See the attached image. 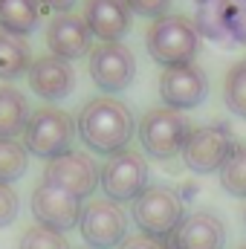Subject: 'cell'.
<instances>
[{"label": "cell", "mask_w": 246, "mask_h": 249, "mask_svg": "<svg viewBox=\"0 0 246 249\" xmlns=\"http://www.w3.org/2000/svg\"><path fill=\"white\" fill-rule=\"evenodd\" d=\"M119 249H174L171 247V241H162V238H151V235H130V238H124L122 247Z\"/></svg>", "instance_id": "27"}, {"label": "cell", "mask_w": 246, "mask_h": 249, "mask_svg": "<svg viewBox=\"0 0 246 249\" xmlns=\"http://www.w3.org/2000/svg\"><path fill=\"white\" fill-rule=\"evenodd\" d=\"M32 110L26 96L18 87L3 84L0 87V139H18V133L26 130Z\"/></svg>", "instance_id": "18"}, {"label": "cell", "mask_w": 246, "mask_h": 249, "mask_svg": "<svg viewBox=\"0 0 246 249\" xmlns=\"http://www.w3.org/2000/svg\"><path fill=\"white\" fill-rule=\"evenodd\" d=\"M235 148H238V142H235L229 124L211 122V124H200V127L188 130V139H185L180 157H183L188 171L203 177V174L220 171Z\"/></svg>", "instance_id": "5"}, {"label": "cell", "mask_w": 246, "mask_h": 249, "mask_svg": "<svg viewBox=\"0 0 246 249\" xmlns=\"http://www.w3.org/2000/svg\"><path fill=\"white\" fill-rule=\"evenodd\" d=\"M29 168V151L18 139H0V183H15Z\"/></svg>", "instance_id": "21"}, {"label": "cell", "mask_w": 246, "mask_h": 249, "mask_svg": "<svg viewBox=\"0 0 246 249\" xmlns=\"http://www.w3.org/2000/svg\"><path fill=\"white\" fill-rule=\"evenodd\" d=\"M194 3H200V6H203V3H209V0H194Z\"/></svg>", "instance_id": "29"}, {"label": "cell", "mask_w": 246, "mask_h": 249, "mask_svg": "<svg viewBox=\"0 0 246 249\" xmlns=\"http://www.w3.org/2000/svg\"><path fill=\"white\" fill-rule=\"evenodd\" d=\"M223 102L235 116L246 119V61H238L223 81Z\"/></svg>", "instance_id": "23"}, {"label": "cell", "mask_w": 246, "mask_h": 249, "mask_svg": "<svg viewBox=\"0 0 246 249\" xmlns=\"http://www.w3.org/2000/svg\"><path fill=\"white\" fill-rule=\"evenodd\" d=\"M20 212V197L18 191L9 186V183H0V229L3 226H12L15 217Z\"/></svg>", "instance_id": "25"}, {"label": "cell", "mask_w": 246, "mask_h": 249, "mask_svg": "<svg viewBox=\"0 0 246 249\" xmlns=\"http://www.w3.org/2000/svg\"><path fill=\"white\" fill-rule=\"evenodd\" d=\"M44 9H53L55 15H61V12H70L72 6H75V0H38Z\"/></svg>", "instance_id": "28"}, {"label": "cell", "mask_w": 246, "mask_h": 249, "mask_svg": "<svg viewBox=\"0 0 246 249\" xmlns=\"http://www.w3.org/2000/svg\"><path fill=\"white\" fill-rule=\"evenodd\" d=\"M29 206L35 214V223L50 226L55 232H67V229L78 226V217H81V200L58 186H50V183H41L32 191Z\"/></svg>", "instance_id": "13"}, {"label": "cell", "mask_w": 246, "mask_h": 249, "mask_svg": "<svg viewBox=\"0 0 246 249\" xmlns=\"http://www.w3.org/2000/svg\"><path fill=\"white\" fill-rule=\"evenodd\" d=\"M174 249H223L226 247V223L214 212H191L185 214L177 232L171 235Z\"/></svg>", "instance_id": "16"}, {"label": "cell", "mask_w": 246, "mask_h": 249, "mask_svg": "<svg viewBox=\"0 0 246 249\" xmlns=\"http://www.w3.org/2000/svg\"><path fill=\"white\" fill-rule=\"evenodd\" d=\"M72 139H75V122L70 113H64L61 107H38L32 110L26 130H23V145L29 154L44 157V160H55L67 151H72Z\"/></svg>", "instance_id": "4"}, {"label": "cell", "mask_w": 246, "mask_h": 249, "mask_svg": "<svg viewBox=\"0 0 246 249\" xmlns=\"http://www.w3.org/2000/svg\"><path fill=\"white\" fill-rule=\"evenodd\" d=\"M81 18L102 44L122 41L130 32V9L124 0H87Z\"/></svg>", "instance_id": "17"}, {"label": "cell", "mask_w": 246, "mask_h": 249, "mask_svg": "<svg viewBox=\"0 0 246 249\" xmlns=\"http://www.w3.org/2000/svg\"><path fill=\"white\" fill-rule=\"evenodd\" d=\"M133 75H136V58L122 41L93 47V53H90V78L96 81L99 90H105V96L127 90L133 84Z\"/></svg>", "instance_id": "10"}, {"label": "cell", "mask_w": 246, "mask_h": 249, "mask_svg": "<svg viewBox=\"0 0 246 249\" xmlns=\"http://www.w3.org/2000/svg\"><path fill=\"white\" fill-rule=\"evenodd\" d=\"M130 217L139 226L142 235L171 241L177 226L185 217V206L180 191L171 186H148L133 203H130Z\"/></svg>", "instance_id": "3"}, {"label": "cell", "mask_w": 246, "mask_h": 249, "mask_svg": "<svg viewBox=\"0 0 246 249\" xmlns=\"http://www.w3.org/2000/svg\"><path fill=\"white\" fill-rule=\"evenodd\" d=\"M41 3L38 0H0V29L9 35H29L38 29Z\"/></svg>", "instance_id": "19"}, {"label": "cell", "mask_w": 246, "mask_h": 249, "mask_svg": "<svg viewBox=\"0 0 246 249\" xmlns=\"http://www.w3.org/2000/svg\"><path fill=\"white\" fill-rule=\"evenodd\" d=\"M244 223H246V212H244Z\"/></svg>", "instance_id": "31"}, {"label": "cell", "mask_w": 246, "mask_h": 249, "mask_svg": "<svg viewBox=\"0 0 246 249\" xmlns=\"http://www.w3.org/2000/svg\"><path fill=\"white\" fill-rule=\"evenodd\" d=\"M75 133L90 151L113 157L130 145L136 133V119L124 102L113 96H96L78 110Z\"/></svg>", "instance_id": "1"}, {"label": "cell", "mask_w": 246, "mask_h": 249, "mask_svg": "<svg viewBox=\"0 0 246 249\" xmlns=\"http://www.w3.org/2000/svg\"><path fill=\"white\" fill-rule=\"evenodd\" d=\"M47 44H50L55 58L75 61V58H84V55L93 53V32H90V26L84 23L81 15L61 12L47 26Z\"/></svg>", "instance_id": "14"}, {"label": "cell", "mask_w": 246, "mask_h": 249, "mask_svg": "<svg viewBox=\"0 0 246 249\" xmlns=\"http://www.w3.org/2000/svg\"><path fill=\"white\" fill-rule=\"evenodd\" d=\"M127 226L130 217L122 209V203H113L107 197L90 200L78 217V232L90 249H119L127 238Z\"/></svg>", "instance_id": "7"}, {"label": "cell", "mask_w": 246, "mask_h": 249, "mask_svg": "<svg viewBox=\"0 0 246 249\" xmlns=\"http://www.w3.org/2000/svg\"><path fill=\"white\" fill-rule=\"evenodd\" d=\"M220 188L229 197H244L246 200V145H238L226 165L220 168Z\"/></svg>", "instance_id": "22"}, {"label": "cell", "mask_w": 246, "mask_h": 249, "mask_svg": "<svg viewBox=\"0 0 246 249\" xmlns=\"http://www.w3.org/2000/svg\"><path fill=\"white\" fill-rule=\"evenodd\" d=\"M200 38L220 47L246 44V0H209L200 6L194 20Z\"/></svg>", "instance_id": "9"}, {"label": "cell", "mask_w": 246, "mask_h": 249, "mask_svg": "<svg viewBox=\"0 0 246 249\" xmlns=\"http://www.w3.org/2000/svg\"><path fill=\"white\" fill-rule=\"evenodd\" d=\"M130 15H142V18H162L171 9V0H124Z\"/></svg>", "instance_id": "26"}, {"label": "cell", "mask_w": 246, "mask_h": 249, "mask_svg": "<svg viewBox=\"0 0 246 249\" xmlns=\"http://www.w3.org/2000/svg\"><path fill=\"white\" fill-rule=\"evenodd\" d=\"M148 177H151L148 160L130 148L107 157V162L99 168V186L107 194V200H113V203H133L151 186Z\"/></svg>", "instance_id": "8"}, {"label": "cell", "mask_w": 246, "mask_h": 249, "mask_svg": "<svg viewBox=\"0 0 246 249\" xmlns=\"http://www.w3.org/2000/svg\"><path fill=\"white\" fill-rule=\"evenodd\" d=\"M18 249H72L70 241L64 238V232H55L50 226H29L23 235H20V247Z\"/></svg>", "instance_id": "24"}, {"label": "cell", "mask_w": 246, "mask_h": 249, "mask_svg": "<svg viewBox=\"0 0 246 249\" xmlns=\"http://www.w3.org/2000/svg\"><path fill=\"white\" fill-rule=\"evenodd\" d=\"M29 67H32L29 44L23 38L0 29V78H6V81L20 78L23 72H29Z\"/></svg>", "instance_id": "20"}, {"label": "cell", "mask_w": 246, "mask_h": 249, "mask_svg": "<svg viewBox=\"0 0 246 249\" xmlns=\"http://www.w3.org/2000/svg\"><path fill=\"white\" fill-rule=\"evenodd\" d=\"M238 249H246V244H241V247H238Z\"/></svg>", "instance_id": "30"}, {"label": "cell", "mask_w": 246, "mask_h": 249, "mask_svg": "<svg viewBox=\"0 0 246 249\" xmlns=\"http://www.w3.org/2000/svg\"><path fill=\"white\" fill-rule=\"evenodd\" d=\"M44 183L58 186L64 191H70L72 197L84 200L99 188V165L84 151H67V154L47 162Z\"/></svg>", "instance_id": "11"}, {"label": "cell", "mask_w": 246, "mask_h": 249, "mask_svg": "<svg viewBox=\"0 0 246 249\" xmlns=\"http://www.w3.org/2000/svg\"><path fill=\"white\" fill-rule=\"evenodd\" d=\"M145 50L165 70L180 67V64H194L200 53V32L194 20H188L183 15H162L148 26Z\"/></svg>", "instance_id": "2"}, {"label": "cell", "mask_w": 246, "mask_h": 249, "mask_svg": "<svg viewBox=\"0 0 246 249\" xmlns=\"http://www.w3.org/2000/svg\"><path fill=\"white\" fill-rule=\"evenodd\" d=\"M29 87L35 96H41L44 102H61L72 93L75 87V70L70 61L55 58V55H41L29 67Z\"/></svg>", "instance_id": "15"}, {"label": "cell", "mask_w": 246, "mask_h": 249, "mask_svg": "<svg viewBox=\"0 0 246 249\" xmlns=\"http://www.w3.org/2000/svg\"><path fill=\"white\" fill-rule=\"evenodd\" d=\"M209 96V78L197 64L168 67L159 75V99L171 110H191Z\"/></svg>", "instance_id": "12"}, {"label": "cell", "mask_w": 246, "mask_h": 249, "mask_svg": "<svg viewBox=\"0 0 246 249\" xmlns=\"http://www.w3.org/2000/svg\"><path fill=\"white\" fill-rule=\"evenodd\" d=\"M188 130H191L188 119L180 110H171V107H154V110H148L142 116L139 127H136L145 154L154 157V160H174L177 154H183Z\"/></svg>", "instance_id": "6"}]
</instances>
